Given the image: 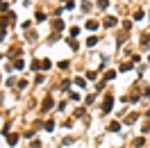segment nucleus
I'll return each instance as SVG.
<instances>
[{
	"label": "nucleus",
	"mask_w": 150,
	"mask_h": 148,
	"mask_svg": "<svg viewBox=\"0 0 150 148\" xmlns=\"http://www.w3.org/2000/svg\"><path fill=\"white\" fill-rule=\"evenodd\" d=\"M43 128H46L48 132H52V130H55V121H46V125H43Z\"/></svg>",
	"instance_id": "obj_10"
},
{
	"label": "nucleus",
	"mask_w": 150,
	"mask_h": 148,
	"mask_svg": "<svg viewBox=\"0 0 150 148\" xmlns=\"http://www.w3.org/2000/svg\"><path fill=\"white\" fill-rule=\"evenodd\" d=\"M68 98H71V100H75V103H77V100H80V98H82V96H80V93H75V91H71V93H68Z\"/></svg>",
	"instance_id": "obj_13"
},
{
	"label": "nucleus",
	"mask_w": 150,
	"mask_h": 148,
	"mask_svg": "<svg viewBox=\"0 0 150 148\" xmlns=\"http://www.w3.org/2000/svg\"><path fill=\"white\" fill-rule=\"evenodd\" d=\"M55 30H64V21H55Z\"/></svg>",
	"instance_id": "obj_20"
},
{
	"label": "nucleus",
	"mask_w": 150,
	"mask_h": 148,
	"mask_svg": "<svg viewBox=\"0 0 150 148\" xmlns=\"http://www.w3.org/2000/svg\"><path fill=\"white\" fill-rule=\"evenodd\" d=\"M141 18H143V9H137L134 11V21H141Z\"/></svg>",
	"instance_id": "obj_11"
},
{
	"label": "nucleus",
	"mask_w": 150,
	"mask_h": 148,
	"mask_svg": "<svg viewBox=\"0 0 150 148\" xmlns=\"http://www.w3.org/2000/svg\"><path fill=\"white\" fill-rule=\"evenodd\" d=\"M14 66H16L18 71H23V68H25V61H23V59H16V61H14Z\"/></svg>",
	"instance_id": "obj_9"
},
{
	"label": "nucleus",
	"mask_w": 150,
	"mask_h": 148,
	"mask_svg": "<svg viewBox=\"0 0 150 148\" xmlns=\"http://www.w3.org/2000/svg\"><path fill=\"white\" fill-rule=\"evenodd\" d=\"M96 43H98V36H89V39H87V46H89V48H93Z\"/></svg>",
	"instance_id": "obj_8"
},
{
	"label": "nucleus",
	"mask_w": 150,
	"mask_h": 148,
	"mask_svg": "<svg viewBox=\"0 0 150 148\" xmlns=\"http://www.w3.org/2000/svg\"><path fill=\"white\" fill-rule=\"evenodd\" d=\"M5 36H7V34H5V30H2V32H0V41H2V39H5Z\"/></svg>",
	"instance_id": "obj_22"
},
{
	"label": "nucleus",
	"mask_w": 150,
	"mask_h": 148,
	"mask_svg": "<svg viewBox=\"0 0 150 148\" xmlns=\"http://www.w3.org/2000/svg\"><path fill=\"white\" fill-rule=\"evenodd\" d=\"M130 68H132V61H130V64H123V66H120V71H123V73H125V71H130Z\"/></svg>",
	"instance_id": "obj_21"
},
{
	"label": "nucleus",
	"mask_w": 150,
	"mask_h": 148,
	"mask_svg": "<svg viewBox=\"0 0 150 148\" xmlns=\"http://www.w3.org/2000/svg\"><path fill=\"white\" fill-rule=\"evenodd\" d=\"M16 141H18V134H16V132H11V134L7 137V144H9V146H16Z\"/></svg>",
	"instance_id": "obj_4"
},
{
	"label": "nucleus",
	"mask_w": 150,
	"mask_h": 148,
	"mask_svg": "<svg viewBox=\"0 0 150 148\" xmlns=\"http://www.w3.org/2000/svg\"><path fill=\"white\" fill-rule=\"evenodd\" d=\"M134 121H137V114H127L125 116V123H134Z\"/></svg>",
	"instance_id": "obj_15"
},
{
	"label": "nucleus",
	"mask_w": 150,
	"mask_h": 148,
	"mask_svg": "<svg viewBox=\"0 0 150 148\" xmlns=\"http://www.w3.org/2000/svg\"><path fill=\"white\" fill-rule=\"evenodd\" d=\"M98 28H100L98 21H87V30H98Z\"/></svg>",
	"instance_id": "obj_5"
},
{
	"label": "nucleus",
	"mask_w": 150,
	"mask_h": 148,
	"mask_svg": "<svg viewBox=\"0 0 150 148\" xmlns=\"http://www.w3.org/2000/svg\"><path fill=\"white\" fill-rule=\"evenodd\" d=\"M68 32H71V36H77V34H80V28H77V25H73Z\"/></svg>",
	"instance_id": "obj_14"
},
{
	"label": "nucleus",
	"mask_w": 150,
	"mask_h": 148,
	"mask_svg": "<svg viewBox=\"0 0 150 148\" xmlns=\"http://www.w3.org/2000/svg\"><path fill=\"white\" fill-rule=\"evenodd\" d=\"M114 78H116V71H107L105 73V80H114Z\"/></svg>",
	"instance_id": "obj_12"
},
{
	"label": "nucleus",
	"mask_w": 150,
	"mask_h": 148,
	"mask_svg": "<svg viewBox=\"0 0 150 148\" xmlns=\"http://www.w3.org/2000/svg\"><path fill=\"white\" fill-rule=\"evenodd\" d=\"M146 116H148V118H150V109H148V112H146Z\"/></svg>",
	"instance_id": "obj_23"
},
{
	"label": "nucleus",
	"mask_w": 150,
	"mask_h": 148,
	"mask_svg": "<svg viewBox=\"0 0 150 148\" xmlns=\"http://www.w3.org/2000/svg\"><path fill=\"white\" fill-rule=\"evenodd\" d=\"M109 130H112V132H118V130H120V123H118V121H112V123H109Z\"/></svg>",
	"instance_id": "obj_6"
},
{
	"label": "nucleus",
	"mask_w": 150,
	"mask_h": 148,
	"mask_svg": "<svg viewBox=\"0 0 150 148\" xmlns=\"http://www.w3.org/2000/svg\"><path fill=\"white\" fill-rule=\"evenodd\" d=\"M114 107V98L112 96H107L105 98V103H102V114H109V109Z\"/></svg>",
	"instance_id": "obj_1"
},
{
	"label": "nucleus",
	"mask_w": 150,
	"mask_h": 148,
	"mask_svg": "<svg viewBox=\"0 0 150 148\" xmlns=\"http://www.w3.org/2000/svg\"><path fill=\"white\" fill-rule=\"evenodd\" d=\"M50 107H52V98H50V96H48V98H46V100H43V105H41V109H43V112H48V109H50Z\"/></svg>",
	"instance_id": "obj_3"
},
{
	"label": "nucleus",
	"mask_w": 150,
	"mask_h": 148,
	"mask_svg": "<svg viewBox=\"0 0 150 148\" xmlns=\"http://www.w3.org/2000/svg\"><path fill=\"white\" fill-rule=\"evenodd\" d=\"M143 144H146V141H143V137H139V139H134V146H137V148H141Z\"/></svg>",
	"instance_id": "obj_17"
},
{
	"label": "nucleus",
	"mask_w": 150,
	"mask_h": 148,
	"mask_svg": "<svg viewBox=\"0 0 150 148\" xmlns=\"http://www.w3.org/2000/svg\"><path fill=\"white\" fill-rule=\"evenodd\" d=\"M141 132H143V134H148V132H150V121L143 125V128H141Z\"/></svg>",
	"instance_id": "obj_19"
},
{
	"label": "nucleus",
	"mask_w": 150,
	"mask_h": 148,
	"mask_svg": "<svg viewBox=\"0 0 150 148\" xmlns=\"http://www.w3.org/2000/svg\"><path fill=\"white\" fill-rule=\"evenodd\" d=\"M36 21H39V23L46 21V14H43V11H36Z\"/></svg>",
	"instance_id": "obj_18"
},
{
	"label": "nucleus",
	"mask_w": 150,
	"mask_h": 148,
	"mask_svg": "<svg viewBox=\"0 0 150 148\" xmlns=\"http://www.w3.org/2000/svg\"><path fill=\"white\" fill-rule=\"evenodd\" d=\"M50 66H52V61H50V59H41V68H43V71H48Z\"/></svg>",
	"instance_id": "obj_7"
},
{
	"label": "nucleus",
	"mask_w": 150,
	"mask_h": 148,
	"mask_svg": "<svg viewBox=\"0 0 150 148\" xmlns=\"http://www.w3.org/2000/svg\"><path fill=\"white\" fill-rule=\"evenodd\" d=\"M107 5H109V0H98V7L100 9H107Z\"/></svg>",
	"instance_id": "obj_16"
},
{
	"label": "nucleus",
	"mask_w": 150,
	"mask_h": 148,
	"mask_svg": "<svg viewBox=\"0 0 150 148\" xmlns=\"http://www.w3.org/2000/svg\"><path fill=\"white\" fill-rule=\"evenodd\" d=\"M148 59H150V57H148Z\"/></svg>",
	"instance_id": "obj_25"
},
{
	"label": "nucleus",
	"mask_w": 150,
	"mask_h": 148,
	"mask_svg": "<svg viewBox=\"0 0 150 148\" xmlns=\"http://www.w3.org/2000/svg\"><path fill=\"white\" fill-rule=\"evenodd\" d=\"M0 5H2V0H0Z\"/></svg>",
	"instance_id": "obj_24"
},
{
	"label": "nucleus",
	"mask_w": 150,
	"mask_h": 148,
	"mask_svg": "<svg viewBox=\"0 0 150 148\" xmlns=\"http://www.w3.org/2000/svg\"><path fill=\"white\" fill-rule=\"evenodd\" d=\"M116 23H118V18H116V16H107V18L102 21V25H105V28H114Z\"/></svg>",
	"instance_id": "obj_2"
}]
</instances>
